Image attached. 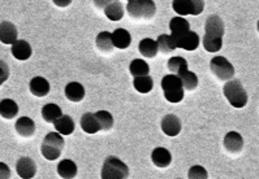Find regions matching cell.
Returning a JSON list of instances; mask_svg holds the SVG:
<instances>
[{
  "instance_id": "836d02e7",
  "label": "cell",
  "mask_w": 259,
  "mask_h": 179,
  "mask_svg": "<svg viewBox=\"0 0 259 179\" xmlns=\"http://www.w3.org/2000/svg\"><path fill=\"white\" fill-rule=\"evenodd\" d=\"M97 115L98 122L101 125L102 130H111L113 126V117L110 112H107V110H99V112L95 113Z\"/></svg>"
},
{
  "instance_id": "277c9868",
  "label": "cell",
  "mask_w": 259,
  "mask_h": 179,
  "mask_svg": "<svg viewBox=\"0 0 259 179\" xmlns=\"http://www.w3.org/2000/svg\"><path fill=\"white\" fill-rule=\"evenodd\" d=\"M223 92H224V96L227 97L229 104L235 108H244L247 104L246 91L237 79H233V81H229L228 83H226L224 88H223Z\"/></svg>"
},
{
  "instance_id": "484cf974",
  "label": "cell",
  "mask_w": 259,
  "mask_h": 179,
  "mask_svg": "<svg viewBox=\"0 0 259 179\" xmlns=\"http://www.w3.org/2000/svg\"><path fill=\"white\" fill-rule=\"evenodd\" d=\"M97 47L99 51L104 52V53H110L113 49V42H112V34H110L108 31H102V33L98 34L97 37Z\"/></svg>"
},
{
  "instance_id": "30bf717a",
  "label": "cell",
  "mask_w": 259,
  "mask_h": 179,
  "mask_svg": "<svg viewBox=\"0 0 259 179\" xmlns=\"http://www.w3.org/2000/svg\"><path fill=\"white\" fill-rule=\"evenodd\" d=\"M224 148L232 155H238L244 149V139L236 131H229L224 137Z\"/></svg>"
},
{
  "instance_id": "3957f363",
  "label": "cell",
  "mask_w": 259,
  "mask_h": 179,
  "mask_svg": "<svg viewBox=\"0 0 259 179\" xmlns=\"http://www.w3.org/2000/svg\"><path fill=\"white\" fill-rule=\"evenodd\" d=\"M162 88L164 91L165 100L169 103H180L184 99V86L181 82L180 77L175 76V74H168L163 77L162 79Z\"/></svg>"
},
{
  "instance_id": "8992f818",
  "label": "cell",
  "mask_w": 259,
  "mask_h": 179,
  "mask_svg": "<svg viewBox=\"0 0 259 179\" xmlns=\"http://www.w3.org/2000/svg\"><path fill=\"white\" fill-rule=\"evenodd\" d=\"M131 17L137 20L153 19L156 12V6L153 0H131L126 6Z\"/></svg>"
},
{
  "instance_id": "ab89813d",
  "label": "cell",
  "mask_w": 259,
  "mask_h": 179,
  "mask_svg": "<svg viewBox=\"0 0 259 179\" xmlns=\"http://www.w3.org/2000/svg\"><path fill=\"white\" fill-rule=\"evenodd\" d=\"M177 179H181V178H177Z\"/></svg>"
},
{
  "instance_id": "7402d4cb",
  "label": "cell",
  "mask_w": 259,
  "mask_h": 179,
  "mask_svg": "<svg viewBox=\"0 0 259 179\" xmlns=\"http://www.w3.org/2000/svg\"><path fill=\"white\" fill-rule=\"evenodd\" d=\"M56 133L61 135H70L74 131V121L69 115H61L60 118L54 122Z\"/></svg>"
},
{
  "instance_id": "603a6c76",
  "label": "cell",
  "mask_w": 259,
  "mask_h": 179,
  "mask_svg": "<svg viewBox=\"0 0 259 179\" xmlns=\"http://www.w3.org/2000/svg\"><path fill=\"white\" fill-rule=\"evenodd\" d=\"M58 173L63 179H73L77 175V165L72 160H63L58 165Z\"/></svg>"
},
{
  "instance_id": "ba28073f",
  "label": "cell",
  "mask_w": 259,
  "mask_h": 179,
  "mask_svg": "<svg viewBox=\"0 0 259 179\" xmlns=\"http://www.w3.org/2000/svg\"><path fill=\"white\" fill-rule=\"evenodd\" d=\"M172 7L175 12L181 16H198L203 12L204 2L203 0H175Z\"/></svg>"
},
{
  "instance_id": "9c48e42d",
  "label": "cell",
  "mask_w": 259,
  "mask_h": 179,
  "mask_svg": "<svg viewBox=\"0 0 259 179\" xmlns=\"http://www.w3.org/2000/svg\"><path fill=\"white\" fill-rule=\"evenodd\" d=\"M175 40L177 48H183L186 51H194L198 48L199 46V35L194 31H186L183 34H177V35H172Z\"/></svg>"
},
{
  "instance_id": "d6a6232c",
  "label": "cell",
  "mask_w": 259,
  "mask_h": 179,
  "mask_svg": "<svg viewBox=\"0 0 259 179\" xmlns=\"http://www.w3.org/2000/svg\"><path fill=\"white\" fill-rule=\"evenodd\" d=\"M177 77H180L184 88L188 90V91H193L198 86V77L195 76V73L190 72V70H188V72H185V73L180 74V76Z\"/></svg>"
},
{
  "instance_id": "8d00e7d4",
  "label": "cell",
  "mask_w": 259,
  "mask_h": 179,
  "mask_svg": "<svg viewBox=\"0 0 259 179\" xmlns=\"http://www.w3.org/2000/svg\"><path fill=\"white\" fill-rule=\"evenodd\" d=\"M2 72H3V76H2V82H4L7 78H8V67L4 61H2Z\"/></svg>"
},
{
  "instance_id": "1f68e13d",
  "label": "cell",
  "mask_w": 259,
  "mask_h": 179,
  "mask_svg": "<svg viewBox=\"0 0 259 179\" xmlns=\"http://www.w3.org/2000/svg\"><path fill=\"white\" fill-rule=\"evenodd\" d=\"M169 29H171V35H177V34H183L186 31H190L189 22L186 21L183 17H174L169 22Z\"/></svg>"
},
{
  "instance_id": "ffe728a7",
  "label": "cell",
  "mask_w": 259,
  "mask_h": 179,
  "mask_svg": "<svg viewBox=\"0 0 259 179\" xmlns=\"http://www.w3.org/2000/svg\"><path fill=\"white\" fill-rule=\"evenodd\" d=\"M16 131L24 138H30L35 133V124L29 117H21L16 122Z\"/></svg>"
},
{
  "instance_id": "f1b7e54d",
  "label": "cell",
  "mask_w": 259,
  "mask_h": 179,
  "mask_svg": "<svg viewBox=\"0 0 259 179\" xmlns=\"http://www.w3.org/2000/svg\"><path fill=\"white\" fill-rule=\"evenodd\" d=\"M63 115L61 113L60 106H58L56 104L50 103L42 108V117L46 122H55L56 120H59Z\"/></svg>"
},
{
  "instance_id": "d590c367",
  "label": "cell",
  "mask_w": 259,
  "mask_h": 179,
  "mask_svg": "<svg viewBox=\"0 0 259 179\" xmlns=\"http://www.w3.org/2000/svg\"><path fill=\"white\" fill-rule=\"evenodd\" d=\"M0 176H2V179H10V176H11L10 167L7 166L4 162H2V164H0Z\"/></svg>"
},
{
  "instance_id": "4316f807",
  "label": "cell",
  "mask_w": 259,
  "mask_h": 179,
  "mask_svg": "<svg viewBox=\"0 0 259 179\" xmlns=\"http://www.w3.org/2000/svg\"><path fill=\"white\" fill-rule=\"evenodd\" d=\"M104 15L111 21H119L124 16V7L120 2H112L104 8Z\"/></svg>"
},
{
  "instance_id": "6da1fadb",
  "label": "cell",
  "mask_w": 259,
  "mask_h": 179,
  "mask_svg": "<svg viewBox=\"0 0 259 179\" xmlns=\"http://www.w3.org/2000/svg\"><path fill=\"white\" fill-rule=\"evenodd\" d=\"M206 34L203 37V47L208 52L220 51L223 46V35H224V24L219 16L212 15L206 20V26H204Z\"/></svg>"
},
{
  "instance_id": "74e56055",
  "label": "cell",
  "mask_w": 259,
  "mask_h": 179,
  "mask_svg": "<svg viewBox=\"0 0 259 179\" xmlns=\"http://www.w3.org/2000/svg\"><path fill=\"white\" fill-rule=\"evenodd\" d=\"M54 3H55L56 6H69L70 2H67V3H60V2H58V0H55V2H54Z\"/></svg>"
},
{
  "instance_id": "cb8c5ba5",
  "label": "cell",
  "mask_w": 259,
  "mask_h": 179,
  "mask_svg": "<svg viewBox=\"0 0 259 179\" xmlns=\"http://www.w3.org/2000/svg\"><path fill=\"white\" fill-rule=\"evenodd\" d=\"M19 113V105L12 99H3L0 103V114L6 120L13 118Z\"/></svg>"
},
{
  "instance_id": "5b68a950",
  "label": "cell",
  "mask_w": 259,
  "mask_h": 179,
  "mask_svg": "<svg viewBox=\"0 0 259 179\" xmlns=\"http://www.w3.org/2000/svg\"><path fill=\"white\" fill-rule=\"evenodd\" d=\"M129 176L128 166L115 156H110L102 167V179H126Z\"/></svg>"
},
{
  "instance_id": "8fae6325",
  "label": "cell",
  "mask_w": 259,
  "mask_h": 179,
  "mask_svg": "<svg viewBox=\"0 0 259 179\" xmlns=\"http://www.w3.org/2000/svg\"><path fill=\"white\" fill-rule=\"evenodd\" d=\"M16 171L22 179H31L37 173V165L30 157H21L17 161Z\"/></svg>"
},
{
  "instance_id": "83f0119b",
  "label": "cell",
  "mask_w": 259,
  "mask_h": 179,
  "mask_svg": "<svg viewBox=\"0 0 259 179\" xmlns=\"http://www.w3.org/2000/svg\"><path fill=\"white\" fill-rule=\"evenodd\" d=\"M129 70H131V74L135 78H137V77H146L150 73V67L145 60L136 58L129 65Z\"/></svg>"
},
{
  "instance_id": "ac0fdd59",
  "label": "cell",
  "mask_w": 259,
  "mask_h": 179,
  "mask_svg": "<svg viewBox=\"0 0 259 179\" xmlns=\"http://www.w3.org/2000/svg\"><path fill=\"white\" fill-rule=\"evenodd\" d=\"M138 49H140L141 55L145 56L147 58H153L158 55L159 46L156 40H153L151 38H146L142 39L138 44Z\"/></svg>"
},
{
  "instance_id": "d4e9b609",
  "label": "cell",
  "mask_w": 259,
  "mask_h": 179,
  "mask_svg": "<svg viewBox=\"0 0 259 179\" xmlns=\"http://www.w3.org/2000/svg\"><path fill=\"white\" fill-rule=\"evenodd\" d=\"M168 70L174 73L175 76H180V74L188 72V61L184 57H180V56H175V57H171L168 60Z\"/></svg>"
},
{
  "instance_id": "5bb4252c",
  "label": "cell",
  "mask_w": 259,
  "mask_h": 179,
  "mask_svg": "<svg viewBox=\"0 0 259 179\" xmlns=\"http://www.w3.org/2000/svg\"><path fill=\"white\" fill-rule=\"evenodd\" d=\"M151 160H153L154 165L158 167H167L169 166L172 161L171 152L168 151L167 148H163V147H158L153 151L151 153Z\"/></svg>"
},
{
  "instance_id": "52a82bcc",
  "label": "cell",
  "mask_w": 259,
  "mask_h": 179,
  "mask_svg": "<svg viewBox=\"0 0 259 179\" xmlns=\"http://www.w3.org/2000/svg\"><path fill=\"white\" fill-rule=\"evenodd\" d=\"M210 69L212 74L220 81H229L235 76V68L233 65L223 56H215L210 61Z\"/></svg>"
},
{
  "instance_id": "4dcf8cb0",
  "label": "cell",
  "mask_w": 259,
  "mask_h": 179,
  "mask_svg": "<svg viewBox=\"0 0 259 179\" xmlns=\"http://www.w3.org/2000/svg\"><path fill=\"white\" fill-rule=\"evenodd\" d=\"M133 85H135V88L137 90L140 94H147L153 90L154 87V81L150 76L146 77H137L133 81Z\"/></svg>"
},
{
  "instance_id": "2e32d148",
  "label": "cell",
  "mask_w": 259,
  "mask_h": 179,
  "mask_svg": "<svg viewBox=\"0 0 259 179\" xmlns=\"http://www.w3.org/2000/svg\"><path fill=\"white\" fill-rule=\"evenodd\" d=\"M64 92L68 100L73 101V103H78V101H81L85 97V88L78 82L68 83Z\"/></svg>"
},
{
  "instance_id": "e0dca14e",
  "label": "cell",
  "mask_w": 259,
  "mask_h": 179,
  "mask_svg": "<svg viewBox=\"0 0 259 179\" xmlns=\"http://www.w3.org/2000/svg\"><path fill=\"white\" fill-rule=\"evenodd\" d=\"M81 128L85 133L88 134H97L98 131L102 130L101 129V125L98 122L97 115L95 113H85L82 115V118H81Z\"/></svg>"
},
{
  "instance_id": "9a60e30c",
  "label": "cell",
  "mask_w": 259,
  "mask_h": 179,
  "mask_svg": "<svg viewBox=\"0 0 259 179\" xmlns=\"http://www.w3.org/2000/svg\"><path fill=\"white\" fill-rule=\"evenodd\" d=\"M30 92L34 96L43 97L49 95L50 83L46 78L43 77H35L30 81Z\"/></svg>"
},
{
  "instance_id": "7c38bea8",
  "label": "cell",
  "mask_w": 259,
  "mask_h": 179,
  "mask_svg": "<svg viewBox=\"0 0 259 179\" xmlns=\"http://www.w3.org/2000/svg\"><path fill=\"white\" fill-rule=\"evenodd\" d=\"M162 130L168 137H176L181 131V121L175 114L164 115L162 120Z\"/></svg>"
},
{
  "instance_id": "e575fe53",
  "label": "cell",
  "mask_w": 259,
  "mask_h": 179,
  "mask_svg": "<svg viewBox=\"0 0 259 179\" xmlns=\"http://www.w3.org/2000/svg\"><path fill=\"white\" fill-rule=\"evenodd\" d=\"M188 178L189 179H208V174L203 166L194 165V166H192L189 169Z\"/></svg>"
},
{
  "instance_id": "f35d334b",
  "label": "cell",
  "mask_w": 259,
  "mask_h": 179,
  "mask_svg": "<svg viewBox=\"0 0 259 179\" xmlns=\"http://www.w3.org/2000/svg\"><path fill=\"white\" fill-rule=\"evenodd\" d=\"M258 31H259V21H258Z\"/></svg>"
},
{
  "instance_id": "d6986e66",
  "label": "cell",
  "mask_w": 259,
  "mask_h": 179,
  "mask_svg": "<svg viewBox=\"0 0 259 179\" xmlns=\"http://www.w3.org/2000/svg\"><path fill=\"white\" fill-rule=\"evenodd\" d=\"M112 42L113 46L119 49H125L131 46L132 43V37L129 31H126L125 29H116L112 33Z\"/></svg>"
},
{
  "instance_id": "7a4b0ae2",
  "label": "cell",
  "mask_w": 259,
  "mask_h": 179,
  "mask_svg": "<svg viewBox=\"0 0 259 179\" xmlns=\"http://www.w3.org/2000/svg\"><path fill=\"white\" fill-rule=\"evenodd\" d=\"M64 138L61 137V134L59 133H49L45 137L40 146V152L42 156L46 160L54 161L56 158L60 157L61 151L64 148Z\"/></svg>"
},
{
  "instance_id": "44dd1931",
  "label": "cell",
  "mask_w": 259,
  "mask_h": 179,
  "mask_svg": "<svg viewBox=\"0 0 259 179\" xmlns=\"http://www.w3.org/2000/svg\"><path fill=\"white\" fill-rule=\"evenodd\" d=\"M11 52L17 60H28L31 56V47L26 40H17L12 46Z\"/></svg>"
},
{
  "instance_id": "f546056e",
  "label": "cell",
  "mask_w": 259,
  "mask_h": 179,
  "mask_svg": "<svg viewBox=\"0 0 259 179\" xmlns=\"http://www.w3.org/2000/svg\"><path fill=\"white\" fill-rule=\"evenodd\" d=\"M156 42H158V46H159V49H160V52H162V53H164V55L171 53V52H174L175 49L177 48L176 44H175V40H174V38H172V35L162 34V35H159V38Z\"/></svg>"
},
{
  "instance_id": "4fadbf2b",
  "label": "cell",
  "mask_w": 259,
  "mask_h": 179,
  "mask_svg": "<svg viewBox=\"0 0 259 179\" xmlns=\"http://www.w3.org/2000/svg\"><path fill=\"white\" fill-rule=\"evenodd\" d=\"M0 40L3 44H15L17 42V29L8 21H2L0 24Z\"/></svg>"
}]
</instances>
